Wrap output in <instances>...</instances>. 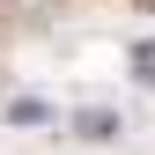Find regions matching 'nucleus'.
Wrapping results in <instances>:
<instances>
[{
	"label": "nucleus",
	"mask_w": 155,
	"mask_h": 155,
	"mask_svg": "<svg viewBox=\"0 0 155 155\" xmlns=\"http://www.w3.org/2000/svg\"><path fill=\"white\" fill-rule=\"evenodd\" d=\"M8 118H15V126H45V118H52V111H45V104H37V96H15V104H8Z\"/></svg>",
	"instance_id": "1"
},
{
	"label": "nucleus",
	"mask_w": 155,
	"mask_h": 155,
	"mask_svg": "<svg viewBox=\"0 0 155 155\" xmlns=\"http://www.w3.org/2000/svg\"><path fill=\"white\" fill-rule=\"evenodd\" d=\"M133 67H140V81H155V45H140V52H133Z\"/></svg>",
	"instance_id": "2"
}]
</instances>
